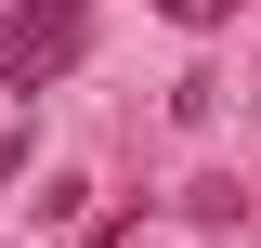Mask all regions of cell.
Masks as SVG:
<instances>
[{"label":"cell","mask_w":261,"mask_h":248,"mask_svg":"<svg viewBox=\"0 0 261 248\" xmlns=\"http://www.w3.org/2000/svg\"><path fill=\"white\" fill-rule=\"evenodd\" d=\"M92 53V0H13L0 13V92H39Z\"/></svg>","instance_id":"obj_1"},{"label":"cell","mask_w":261,"mask_h":248,"mask_svg":"<svg viewBox=\"0 0 261 248\" xmlns=\"http://www.w3.org/2000/svg\"><path fill=\"white\" fill-rule=\"evenodd\" d=\"M144 13H170V27H196V39H209V27H235V0H144Z\"/></svg>","instance_id":"obj_2"},{"label":"cell","mask_w":261,"mask_h":248,"mask_svg":"<svg viewBox=\"0 0 261 248\" xmlns=\"http://www.w3.org/2000/svg\"><path fill=\"white\" fill-rule=\"evenodd\" d=\"M13 170H27V131H0V183H13Z\"/></svg>","instance_id":"obj_3"}]
</instances>
